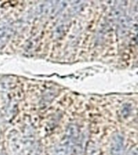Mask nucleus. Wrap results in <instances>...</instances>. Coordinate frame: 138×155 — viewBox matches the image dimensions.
Instances as JSON below:
<instances>
[{
    "instance_id": "obj_5",
    "label": "nucleus",
    "mask_w": 138,
    "mask_h": 155,
    "mask_svg": "<svg viewBox=\"0 0 138 155\" xmlns=\"http://www.w3.org/2000/svg\"><path fill=\"white\" fill-rule=\"evenodd\" d=\"M65 26H67V22L66 21H62L61 23H60V24L57 25L55 31V35L57 37L62 36L63 34L65 33Z\"/></svg>"
},
{
    "instance_id": "obj_2",
    "label": "nucleus",
    "mask_w": 138,
    "mask_h": 155,
    "mask_svg": "<svg viewBox=\"0 0 138 155\" xmlns=\"http://www.w3.org/2000/svg\"><path fill=\"white\" fill-rule=\"evenodd\" d=\"M13 33V25L11 23H5L0 25V48L6 45Z\"/></svg>"
},
{
    "instance_id": "obj_3",
    "label": "nucleus",
    "mask_w": 138,
    "mask_h": 155,
    "mask_svg": "<svg viewBox=\"0 0 138 155\" xmlns=\"http://www.w3.org/2000/svg\"><path fill=\"white\" fill-rule=\"evenodd\" d=\"M128 26H129L128 19L120 11L118 15V31L120 32V34L123 35L124 33H126L128 31Z\"/></svg>"
},
{
    "instance_id": "obj_1",
    "label": "nucleus",
    "mask_w": 138,
    "mask_h": 155,
    "mask_svg": "<svg viewBox=\"0 0 138 155\" xmlns=\"http://www.w3.org/2000/svg\"><path fill=\"white\" fill-rule=\"evenodd\" d=\"M124 138L121 133H116L111 139V155H123L124 150Z\"/></svg>"
},
{
    "instance_id": "obj_4",
    "label": "nucleus",
    "mask_w": 138,
    "mask_h": 155,
    "mask_svg": "<svg viewBox=\"0 0 138 155\" xmlns=\"http://www.w3.org/2000/svg\"><path fill=\"white\" fill-rule=\"evenodd\" d=\"M51 155H70L67 146L65 144H61L56 146Z\"/></svg>"
},
{
    "instance_id": "obj_6",
    "label": "nucleus",
    "mask_w": 138,
    "mask_h": 155,
    "mask_svg": "<svg viewBox=\"0 0 138 155\" xmlns=\"http://www.w3.org/2000/svg\"><path fill=\"white\" fill-rule=\"evenodd\" d=\"M1 155H5V154H1Z\"/></svg>"
}]
</instances>
